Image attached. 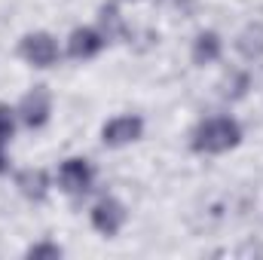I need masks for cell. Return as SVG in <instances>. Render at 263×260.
<instances>
[{"label": "cell", "mask_w": 263, "mask_h": 260, "mask_svg": "<svg viewBox=\"0 0 263 260\" xmlns=\"http://www.w3.org/2000/svg\"><path fill=\"white\" fill-rule=\"evenodd\" d=\"M242 141V126L233 117H211L199 123L193 132V150L196 153H227Z\"/></svg>", "instance_id": "1"}, {"label": "cell", "mask_w": 263, "mask_h": 260, "mask_svg": "<svg viewBox=\"0 0 263 260\" xmlns=\"http://www.w3.org/2000/svg\"><path fill=\"white\" fill-rule=\"evenodd\" d=\"M18 55L34 67H49L59 62V43L46 34V31H34L28 37H22L18 43Z\"/></svg>", "instance_id": "2"}, {"label": "cell", "mask_w": 263, "mask_h": 260, "mask_svg": "<svg viewBox=\"0 0 263 260\" xmlns=\"http://www.w3.org/2000/svg\"><path fill=\"white\" fill-rule=\"evenodd\" d=\"M126 220H129V211H126V205H123L120 199H114V196L101 199V202L92 208V227H95L101 236H117V233L126 227Z\"/></svg>", "instance_id": "3"}, {"label": "cell", "mask_w": 263, "mask_h": 260, "mask_svg": "<svg viewBox=\"0 0 263 260\" xmlns=\"http://www.w3.org/2000/svg\"><path fill=\"white\" fill-rule=\"evenodd\" d=\"M92 178H95L92 165H89L86 159H80V156L65 159V162H62V169H59V184H62V190H65L67 196H83V193H89V187H92Z\"/></svg>", "instance_id": "4"}, {"label": "cell", "mask_w": 263, "mask_h": 260, "mask_svg": "<svg viewBox=\"0 0 263 260\" xmlns=\"http://www.w3.org/2000/svg\"><path fill=\"white\" fill-rule=\"evenodd\" d=\"M49 114H52V98H49L46 86H34V89L22 98V104H18V117H22V123L31 126V129L46 126Z\"/></svg>", "instance_id": "5"}, {"label": "cell", "mask_w": 263, "mask_h": 260, "mask_svg": "<svg viewBox=\"0 0 263 260\" xmlns=\"http://www.w3.org/2000/svg\"><path fill=\"white\" fill-rule=\"evenodd\" d=\"M141 132H144V120H141V117H132V114L129 117H114L110 123H104L101 141H104L107 147H123V144L138 141Z\"/></svg>", "instance_id": "6"}, {"label": "cell", "mask_w": 263, "mask_h": 260, "mask_svg": "<svg viewBox=\"0 0 263 260\" xmlns=\"http://www.w3.org/2000/svg\"><path fill=\"white\" fill-rule=\"evenodd\" d=\"M104 34L95 31V28H77L70 37H67V55L77 59V62H86L92 55H98L104 49Z\"/></svg>", "instance_id": "7"}, {"label": "cell", "mask_w": 263, "mask_h": 260, "mask_svg": "<svg viewBox=\"0 0 263 260\" xmlns=\"http://www.w3.org/2000/svg\"><path fill=\"white\" fill-rule=\"evenodd\" d=\"M15 187H18L22 196L40 202V199H46V193H49V175L43 169H22L15 175Z\"/></svg>", "instance_id": "8"}, {"label": "cell", "mask_w": 263, "mask_h": 260, "mask_svg": "<svg viewBox=\"0 0 263 260\" xmlns=\"http://www.w3.org/2000/svg\"><path fill=\"white\" fill-rule=\"evenodd\" d=\"M236 49L242 59L254 62V59H263V22H251L239 37H236Z\"/></svg>", "instance_id": "9"}, {"label": "cell", "mask_w": 263, "mask_h": 260, "mask_svg": "<svg viewBox=\"0 0 263 260\" xmlns=\"http://www.w3.org/2000/svg\"><path fill=\"white\" fill-rule=\"evenodd\" d=\"M220 49H223L220 37L214 31H202L196 37V43H193V62L196 65H211V62L220 59Z\"/></svg>", "instance_id": "10"}, {"label": "cell", "mask_w": 263, "mask_h": 260, "mask_svg": "<svg viewBox=\"0 0 263 260\" xmlns=\"http://www.w3.org/2000/svg\"><path fill=\"white\" fill-rule=\"evenodd\" d=\"M98 18H101V34H104V40H120V37L126 34V25H123L117 6H101Z\"/></svg>", "instance_id": "11"}, {"label": "cell", "mask_w": 263, "mask_h": 260, "mask_svg": "<svg viewBox=\"0 0 263 260\" xmlns=\"http://www.w3.org/2000/svg\"><path fill=\"white\" fill-rule=\"evenodd\" d=\"M12 132H15V110L0 104V144H6L12 138Z\"/></svg>", "instance_id": "12"}, {"label": "cell", "mask_w": 263, "mask_h": 260, "mask_svg": "<svg viewBox=\"0 0 263 260\" xmlns=\"http://www.w3.org/2000/svg\"><path fill=\"white\" fill-rule=\"evenodd\" d=\"M62 254L65 251L59 245H52V242H37V245L28 248V257H62Z\"/></svg>", "instance_id": "13"}, {"label": "cell", "mask_w": 263, "mask_h": 260, "mask_svg": "<svg viewBox=\"0 0 263 260\" xmlns=\"http://www.w3.org/2000/svg\"><path fill=\"white\" fill-rule=\"evenodd\" d=\"M9 169V162H6V153H3V144H0V175Z\"/></svg>", "instance_id": "14"}]
</instances>
